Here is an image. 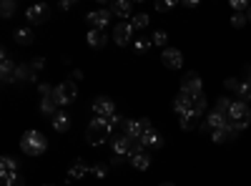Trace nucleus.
Wrapping results in <instances>:
<instances>
[{"mask_svg":"<svg viewBox=\"0 0 251 186\" xmlns=\"http://www.w3.org/2000/svg\"><path fill=\"white\" fill-rule=\"evenodd\" d=\"M20 149H23V154L28 156H40V154H46L48 149V138L40 133V131H25L23 138H20Z\"/></svg>","mask_w":251,"mask_h":186,"instance_id":"nucleus-1","label":"nucleus"},{"mask_svg":"<svg viewBox=\"0 0 251 186\" xmlns=\"http://www.w3.org/2000/svg\"><path fill=\"white\" fill-rule=\"evenodd\" d=\"M111 121L108 118H100V116H96L93 121H91V126H88V131H86V141L91 143V146H98V143H103L106 141V136L111 133Z\"/></svg>","mask_w":251,"mask_h":186,"instance_id":"nucleus-2","label":"nucleus"},{"mask_svg":"<svg viewBox=\"0 0 251 186\" xmlns=\"http://www.w3.org/2000/svg\"><path fill=\"white\" fill-rule=\"evenodd\" d=\"M228 121H231L239 131H244V129L249 126V121H251L249 103H246V101H234L231 108H228Z\"/></svg>","mask_w":251,"mask_h":186,"instance_id":"nucleus-3","label":"nucleus"},{"mask_svg":"<svg viewBox=\"0 0 251 186\" xmlns=\"http://www.w3.org/2000/svg\"><path fill=\"white\" fill-rule=\"evenodd\" d=\"M53 98H55L58 106H71V103L78 98V88H75V83H73V80H63L60 86H55Z\"/></svg>","mask_w":251,"mask_h":186,"instance_id":"nucleus-4","label":"nucleus"},{"mask_svg":"<svg viewBox=\"0 0 251 186\" xmlns=\"http://www.w3.org/2000/svg\"><path fill=\"white\" fill-rule=\"evenodd\" d=\"M181 93L186 96H201L203 93V83H201V76L199 73H186L183 80H181Z\"/></svg>","mask_w":251,"mask_h":186,"instance_id":"nucleus-5","label":"nucleus"},{"mask_svg":"<svg viewBox=\"0 0 251 186\" xmlns=\"http://www.w3.org/2000/svg\"><path fill=\"white\" fill-rule=\"evenodd\" d=\"M123 126H126V136H131V138H136V141H141V136H143V133H149V131L153 129L149 118H138V121H126Z\"/></svg>","mask_w":251,"mask_h":186,"instance_id":"nucleus-6","label":"nucleus"},{"mask_svg":"<svg viewBox=\"0 0 251 186\" xmlns=\"http://www.w3.org/2000/svg\"><path fill=\"white\" fill-rule=\"evenodd\" d=\"M111 18H113V13H111V10L100 8V10H91L86 20L91 23V28H93V30H106V28H108V23H111Z\"/></svg>","mask_w":251,"mask_h":186,"instance_id":"nucleus-7","label":"nucleus"},{"mask_svg":"<svg viewBox=\"0 0 251 186\" xmlns=\"http://www.w3.org/2000/svg\"><path fill=\"white\" fill-rule=\"evenodd\" d=\"M93 113L100 118H113L116 116V103L108 96H98L93 98Z\"/></svg>","mask_w":251,"mask_h":186,"instance_id":"nucleus-8","label":"nucleus"},{"mask_svg":"<svg viewBox=\"0 0 251 186\" xmlns=\"http://www.w3.org/2000/svg\"><path fill=\"white\" fill-rule=\"evenodd\" d=\"M113 40H116V46H128L133 40V26L131 23H116Z\"/></svg>","mask_w":251,"mask_h":186,"instance_id":"nucleus-9","label":"nucleus"},{"mask_svg":"<svg viewBox=\"0 0 251 186\" xmlns=\"http://www.w3.org/2000/svg\"><path fill=\"white\" fill-rule=\"evenodd\" d=\"M226 123H228V116L219 113V111H211L206 116V121L201 123V131H216V129H226Z\"/></svg>","mask_w":251,"mask_h":186,"instance_id":"nucleus-10","label":"nucleus"},{"mask_svg":"<svg viewBox=\"0 0 251 186\" xmlns=\"http://www.w3.org/2000/svg\"><path fill=\"white\" fill-rule=\"evenodd\" d=\"M161 60H163V66H166V68L176 71V68L183 66V53H181L178 48H166V51L161 53Z\"/></svg>","mask_w":251,"mask_h":186,"instance_id":"nucleus-11","label":"nucleus"},{"mask_svg":"<svg viewBox=\"0 0 251 186\" xmlns=\"http://www.w3.org/2000/svg\"><path fill=\"white\" fill-rule=\"evenodd\" d=\"M91 174V166L83 159H75V163L71 166V171H68V176H66V184H73V181H80L83 176H88Z\"/></svg>","mask_w":251,"mask_h":186,"instance_id":"nucleus-12","label":"nucleus"},{"mask_svg":"<svg viewBox=\"0 0 251 186\" xmlns=\"http://www.w3.org/2000/svg\"><path fill=\"white\" fill-rule=\"evenodd\" d=\"M15 71H18L15 60L10 58L8 51H3V71H0V76H3V83H13V80H15Z\"/></svg>","mask_w":251,"mask_h":186,"instance_id":"nucleus-13","label":"nucleus"},{"mask_svg":"<svg viewBox=\"0 0 251 186\" xmlns=\"http://www.w3.org/2000/svg\"><path fill=\"white\" fill-rule=\"evenodd\" d=\"M48 5H43V3H40V5H30L28 10H25V18H28V23H43V20L48 18Z\"/></svg>","mask_w":251,"mask_h":186,"instance_id":"nucleus-14","label":"nucleus"},{"mask_svg":"<svg viewBox=\"0 0 251 186\" xmlns=\"http://www.w3.org/2000/svg\"><path fill=\"white\" fill-rule=\"evenodd\" d=\"M138 143H141L143 149H161V146H163V136H161L158 131H153V129H151L149 133H143V136H141V141H138Z\"/></svg>","mask_w":251,"mask_h":186,"instance_id":"nucleus-15","label":"nucleus"},{"mask_svg":"<svg viewBox=\"0 0 251 186\" xmlns=\"http://www.w3.org/2000/svg\"><path fill=\"white\" fill-rule=\"evenodd\" d=\"M174 111L183 118L186 113H191V96H186V93H178L174 98Z\"/></svg>","mask_w":251,"mask_h":186,"instance_id":"nucleus-16","label":"nucleus"},{"mask_svg":"<svg viewBox=\"0 0 251 186\" xmlns=\"http://www.w3.org/2000/svg\"><path fill=\"white\" fill-rule=\"evenodd\" d=\"M50 123H53V129H55L58 133H66V131L71 129V116H68L66 111H58V113L50 118Z\"/></svg>","mask_w":251,"mask_h":186,"instance_id":"nucleus-17","label":"nucleus"},{"mask_svg":"<svg viewBox=\"0 0 251 186\" xmlns=\"http://www.w3.org/2000/svg\"><path fill=\"white\" fill-rule=\"evenodd\" d=\"M86 40H88V46L91 48H103L108 43V35H106V30H88V35H86Z\"/></svg>","mask_w":251,"mask_h":186,"instance_id":"nucleus-18","label":"nucleus"},{"mask_svg":"<svg viewBox=\"0 0 251 186\" xmlns=\"http://www.w3.org/2000/svg\"><path fill=\"white\" fill-rule=\"evenodd\" d=\"M111 13L118 15V18H131L133 5L128 3V0H113V3H111Z\"/></svg>","mask_w":251,"mask_h":186,"instance_id":"nucleus-19","label":"nucleus"},{"mask_svg":"<svg viewBox=\"0 0 251 186\" xmlns=\"http://www.w3.org/2000/svg\"><path fill=\"white\" fill-rule=\"evenodd\" d=\"M131 166L136 169V171H146L151 166V156L146 154V151H141V154H133L131 156Z\"/></svg>","mask_w":251,"mask_h":186,"instance_id":"nucleus-20","label":"nucleus"},{"mask_svg":"<svg viewBox=\"0 0 251 186\" xmlns=\"http://www.w3.org/2000/svg\"><path fill=\"white\" fill-rule=\"evenodd\" d=\"M10 174H18V161L13 156H3L0 159V176H10Z\"/></svg>","mask_w":251,"mask_h":186,"instance_id":"nucleus-21","label":"nucleus"},{"mask_svg":"<svg viewBox=\"0 0 251 186\" xmlns=\"http://www.w3.org/2000/svg\"><path fill=\"white\" fill-rule=\"evenodd\" d=\"M13 38H15V43L28 46V43H33V30L30 28H15L13 30Z\"/></svg>","mask_w":251,"mask_h":186,"instance_id":"nucleus-22","label":"nucleus"},{"mask_svg":"<svg viewBox=\"0 0 251 186\" xmlns=\"http://www.w3.org/2000/svg\"><path fill=\"white\" fill-rule=\"evenodd\" d=\"M40 113L53 118V116L58 113V103H55V98H40Z\"/></svg>","mask_w":251,"mask_h":186,"instance_id":"nucleus-23","label":"nucleus"},{"mask_svg":"<svg viewBox=\"0 0 251 186\" xmlns=\"http://www.w3.org/2000/svg\"><path fill=\"white\" fill-rule=\"evenodd\" d=\"M199 121H201V116H199L196 111H191V113H186V116L181 118V129H183V131H194Z\"/></svg>","mask_w":251,"mask_h":186,"instance_id":"nucleus-24","label":"nucleus"},{"mask_svg":"<svg viewBox=\"0 0 251 186\" xmlns=\"http://www.w3.org/2000/svg\"><path fill=\"white\" fill-rule=\"evenodd\" d=\"M206 106H208V101H206V96H203V93H201V96H194V98H191V111H196L199 116H201V113L206 111Z\"/></svg>","mask_w":251,"mask_h":186,"instance_id":"nucleus-25","label":"nucleus"},{"mask_svg":"<svg viewBox=\"0 0 251 186\" xmlns=\"http://www.w3.org/2000/svg\"><path fill=\"white\" fill-rule=\"evenodd\" d=\"M236 96H239V101H251V80H241Z\"/></svg>","mask_w":251,"mask_h":186,"instance_id":"nucleus-26","label":"nucleus"},{"mask_svg":"<svg viewBox=\"0 0 251 186\" xmlns=\"http://www.w3.org/2000/svg\"><path fill=\"white\" fill-rule=\"evenodd\" d=\"M231 98H228V96H221L219 101H216V108L214 111H219V113H224V116H228V108H231Z\"/></svg>","mask_w":251,"mask_h":186,"instance_id":"nucleus-27","label":"nucleus"},{"mask_svg":"<svg viewBox=\"0 0 251 186\" xmlns=\"http://www.w3.org/2000/svg\"><path fill=\"white\" fill-rule=\"evenodd\" d=\"M3 179V186H25V179L20 174H10V176H0Z\"/></svg>","mask_w":251,"mask_h":186,"instance_id":"nucleus-28","label":"nucleus"},{"mask_svg":"<svg viewBox=\"0 0 251 186\" xmlns=\"http://www.w3.org/2000/svg\"><path fill=\"white\" fill-rule=\"evenodd\" d=\"M131 26H133V30H136V28H138V30H141V28H146V26H149V15H146V13L133 15V18H131Z\"/></svg>","mask_w":251,"mask_h":186,"instance_id":"nucleus-29","label":"nucleus"},{"mask_svg":"<svg viewBox=\"0 0 251 186\" xmlns=\"http://www.w3.org/2000/svg\"><path fill=\"white\" fill-rule=\"evenodd\" d=\"M153 43H151V38H136V53H146Z\"/></svg>","mask_w":251,"mask_h":186,"instance_id":"nucleus-30","label":"nucleus"},{"mask_svg":"<svg viewBox=\"0 0 251 186\" xmlns=\"http://www.w3.org/2000/svg\"><path fill=\"white\" fill-rule=\"evenodd\" d=\"M166 40H169L166 30H156V33L151 35V43H153V46H166Z\"/></svg>","mask_w":251,"mask_h":186,"instance_id":"nucleus-31","label":"nucleus"},{"mask_svg":"<svg viewBox=\"0 0 251 186\" xmlns=\"http://www.w3.org/2000/svg\"><path fill=\"white\" fill-rule=\"evenodd\" d=\"M0 13H3V18H10L15 13V3L13 0H3V5H0Z\"/></svg>","mask_w":251,"mask_h":186,"instance_id":"nucleus-32","label":"nucleus"},{"mask_svg":"<svg viewBox=\"0 0 251 186\" xmlns=\"http://www.w3.org/2000/svg\"><path fill=\"white\" fill-rule=\"evenodd\" d=\"M53 86H48V83H40L38 86V93H40V98H53Z\"/></svg>","mask_w":251,"mask_h":186,"instance_id":"nucleus-33","label":"nucleus"},{"mask_svg":"<svg viewBox=\"0 0 251 186\" xmlns=\"http://www.w3.org/2000/svg\"><path fill=\"white\" fill-rule=\"evenodd\" d=\"M91 174L96 179H106L108 176V166H100V163H98V166H91Z\"/></svg>","mask_w":251,"mask_h":186,"instance_id":"nucleus-34","label":"nucleus"},{"mask_svg":"<svg viewBox=\"0 0 251 186\" xmlns=\"http://www.w3.org/2000/svg\"><path fill=\"white\" fill-rule=\"evenodd\" d=\"M211 141L214 143H224V141H228V136H226L224 129H216V131H211Z\"/></svg>","mask_w":251,"mask_h":186,"instance_id":"nucleus-35","label":"nucleus"},{"mask_svg":"<svg viewBox=\"0 0 251 186\" xmlns=\"http://www.w3.org/2000/svg\"><path fill=\"white\" fill-rule=\"evenodd\" d=\"M251 5L246 3V0H231V10L234 13H241V10H249Z\"/></svg>","mask_w":251,"mask_h":186,"instance_id":"nucleus-36","label":"nucleus"},{"mask_svg":"<svg viewBox=\"0 0 251 186\" xmlns=\"http://www.w3.org/2000/svg\"><path fill=\"white\" fill-rule=\"evenodd\" d=\"M174 8H176V0H169V3H156V10L158 13H169Z\"/></svg>","mask_w":251,"mask_h":186,"instance_id":"nucleus-37","label":"nucleus"},{"mask_svg":"<svg viewBox=\"0 0 251 186\" xmlns=\"http://www.w3.org/2000/svg\"><path fill=\"white\" fill-rule=\"evenodd\" d=\"M244 23H246V15H241V13H234V15H231V26H234V28H241Z\"/></svg>","mask_w":251,"mask_h":186,"instance_id":"nucleus-38","label":"nucleus"},{"mask_svg":"<svg viewBox=\"0 0 251 186\" xmlns=\"http://www.w3.org/2000/svg\"><path fill=\"white\" fill-rule=\"evenodd\" d=\"M239 83H241V80H236V78H226V80H224L226 91H239Z\"/></svg>","mask_w":251,"mask_h":186,"instance_id":"nucleus-39","label":"nucleus"},{"mask_svg":"<svg viewBox=\"0 0 251 186\" xmlns=\"http://www.w3.org/2000/svg\"><path fill=\"white\" fill-rule=\"evenodd\" d=\"M43 66H46V60H43V58H33V60H30V68H33L35 73H38V71H43Z\"/></svg>","mask_w":251,"mask_h":186,"instance_id":"nucleus-40","label":"nucleus"},{"mask_svg":"<svg viewBox=\"0 0 251 186\" xmlns=\"http://www.w3.org/2000/svg\"><path fill=\"white\" fill-rule=\"evenodd\" d=\"M73 5H75V3H73V0H63V3H60L58 8H60V10H71Z\"/></svg>","mask_w":251,"mask_h":186,"instance_id":"nucleus-41","label":"nucleus"},{"mask_svg":"<svg viewBox=\"0 0 251 186\" xmlns=\"http://www.w3.org/2000/svg\"><path fill=\"white\" fill-rule=\"evenodd\" d=\"M80 78H83V73H80V71H73V73H71V78H68V80H80Z\"/></svg>","mask_w":251,"mask_h":186,"instance_id":"nucleus-42","label":"nucleus"},{"mask_svg":"<svg viewBox=\"0 0 251 186\" xmlns=\"http://www.w3.org/2000/svg\"><path fill=\"white\" fill-rule=\"evenodd\" d=\"M183 5H186V8H196V5H199V0H186Z\"/></svg>","mask_w":251,"mask_h":186,"instance_id":"nucleus-43","label":"nucleus"},{"mask_svg":"<svg viewBox=\"0 0 251 186\" xmlns=\"http://www.w3.org/2000/svg\"><path fill=\"white\" fill-rule=\"evenodd\" d=\"M246 20H249V23H251V8L246 10Z\"/></svg>","mask_w":251,"mask_h":186,"instance_id":"nucleus-44","label":"nucleus"},{"mask_svg":"<svg viewBox=\"0 0 251 186\" xmlns=\"http://www.w3.org/2000/svg\"><path fill=\"white\" fill-rule=\"evenodd\" d=\"M161 186H174V184H161Z\"/></svg>","mask_w":251,"mask_h":186,"instance_id":"nucleus-45","label":"nucleus"},{"mask_svg":"<svg viewBox=\"0 0 251 186\" xmlns=\"http://www.w3.org/2000/svg\"><path fill=\"white\" fill-rule=\"evenodd\" d=\"M46 186H50V184H46Z\"/></svg>","mask_w":251,"mask_h":186,"instance_id":"nucleus-46","label":"nucleus"}]
</instances>
